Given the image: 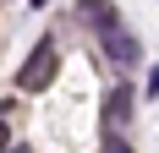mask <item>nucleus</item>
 Returning <instances> with one entry per match:
<instances>
[{"mask_svg": "<svg viewBox=\"0 0 159 153\" xmlns=\"http://www.w3.org/2000/svg\"><path fill=\"white\" fill-rule=\"evenodd\" d=\"M77 16L88 22V28H115V11H110V0H77Z\"/></svg>", "mask_w": 159, "mask_h": 153, "instance_id": "nucleus-3", "label": "nucleus"}, {"mask_svg": "<svg viewBox=\"0 0 159 153\" xmlns=\"http://www.w3.org/2000/svg\"><path fill=\"white\" fill-rule=\"evenodd\" d=\"M132 98H137V93H132L126 82H121V88L110 93V104H104V115H110V126H121V120H126V115H132Z\"/></svg>", "mask_w": 159, "mask_h": 153, "instance_id": "nucleus-4", "label": "nucleus"}, {"mask_svg": "<svg viewBox=\"0 0 159 153\" xmlns=\"http://www.w3.org/2000/svg\"><path fill=\"white\" fill-rule=\"evenodd\" d=\"M0 153H28V148H22V142H16V148H0Z\"/></svg>", "mask_w": 159, "mask_h": 153, "instance_id": "nucleus-6", "label": "nucleus"}, {"mask_svg": "<svg viewBox=\"0 0 159 153\" xmlns=\"http://www.w3.org/2000/svg\"><path fill=\"white\" fill-rule=\"evenodd\" d=\"M104 153H132V148H126L121 137H104Z\"/></svg>", "mask_w": 159, "mask_h": 153, "instance_id": "nucleus-5", "label": "nucleus"}, {"mask_svg": "<svg viewBox=\"0 0 159 153\" xmlns=\"http://www.w3.org/2000/svg\"><path fill=\"white\" fill-rule=\"evenodd\" d=\"M49 76H55V38H39V49L28 55V66H22V76H16V88L22 93H44Z\"/></svg>", "mask_w": 159, "mask_h": 153, "instance_id": "nucleus-1", "label": "nucleus"}, {"mask_svg": "<svg viewBox=\"0 0 159 153\" xmlns=\"http://www.w3.org/2000/svg\"><path fill=\"white\" fill-rule=\"evenodd\" d=\"M33 6H49V0H33Z\"/></svg>", "mask_w": 159, "mask_h": 153, "instance_id": "nucleus-7", "label": "nucleus"}, {"mask_svg": "<svg viewBox=\"0 0 159 153\" xmlns=\"http://www.w3.org/2000/svg\"><path fill=\"white\" fill-rule=\"evenodd\" d=\"M104 60L110 66H137V38L126 28H104Z\"/></svg>", "mask_w": 159, "mask_h": 153, "instance_id": "nucleus-2", "label": "nucleus"}]
</instances>
